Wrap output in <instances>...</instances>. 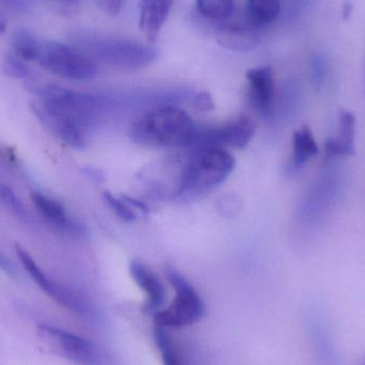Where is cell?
<instances>
[{"label": "cell", "mask_w": 365, "mask_h": 365, "mask_svg": "<svg viewBox=\"0 0 365 365\" xmlns=\"http://www.w3.org/2000/svg\"><path fill=\"white\" fill-rule=\"evenodd\" d=\"M197 128L192 118L178 106L162 105L136 120L130 128V138L141 147H192Z\"/></svg>", "instance_id": "6da1fadb"}, {"label": "cell", "mask_w": 365, "mask_h": 365, "mask_svg": "<svg viewBox=\"0 0 365 365\" xmlns=\"http://www.w3.org/2000/svg\"><path fill=\"white\" fill-rule=\"evenodd\" d=\"M182 170L175 197L192 199L222 184L235 168L233 156L221 148H195Z\"/></svg>", "instance_id": "7a4b0ae2"}, {"label": "cell", "mask_w": 365, "mask_h": 365, "mask_svg": "<svg viewBox=\"0 0 365 365\" xmlns=\"http://www.w3.org/2000/svg\"><path fill=\"white\" fill-rule=\"evenodd\" d=\"M319 173V177L310 185L297 208V227L307 235H310L322 227L332 208L338 203L344 188L345 175L336 160Z\"/></svg>", "instance_id": "3957f363"}, {"label": "cell", "mask_w": 365, "mask_h": 365, "mask_svg": "<svg viewBox=\"0 0 365 365\" xmlns=\"http://www.w3.org/2000/svg\"><path fill=\"white\" fill-rule=\"evenodd\" d=\"M76 47L94 61L124 71H137L151 66L158 59L154 47L137 41L113 36L81 34Z\"/></svg>", "instance_id": "277c9868"}, {"label": "cell", "mask_w": 365, "mask_h": 365, "mask_svg": "<svg viewBox=\"0 0 365 365\" xmlns=\"http://www.w3.org/2000/svg\"><path fill=\"white\" fill-rule=\"evenodd\" d=\"M165 274L175 289L173 304L154 314L156 325L164 328H182L197 323L205 314V304L195 287L178 270L167 267Z\"/></svg>", "instance_id": "5b68a950"}, {"label": "cell", "mask_w": 365, "mask_h": 365, "mask_svg": "<svg viewBox=\"0 0 365 365\" xmlns=\"http://www.w3.org/2000/svg\"><path fill=\"white\" fill-rule=\"evenodd\" d=\"M38 64L47 72L72 81H88L98 74V64L78 47L56 41L42 42Z\"/></svg>", "instance_id": "8992f818"}, {"label": "cell", "mask_w": 365, "mask_h": 365, "mask_svg": "<svg viewBox=\"0 0 365 365\" xmlns=\"http://www.w3.org/2000/svg\"><path fill=\"white\" fill-rule=\"evenodd\" d=\"M31 87L40 100L53 105L86 130L96 124L106 105V100L103 96L75 92L53 85H32Z\"/></svg>", "instance_id": "52a82bcc"}, {"label": "cell", "mask_w": 365, "mask_h": 365, "mask_svg": "<svg viewBox=\"0 0 365 365\" xmlns=\"http://www.w3.org/2000/svg\"><path fill=\"white\" fill-rule=\"evenodd\" d=\"M38 334L60 356L76 365H102L103 356L98 347L88 339L53 326L41 324Z\"/></svg>", "instance_id": "ba28073f"}, {"label": "cell", "mask_w": 365, "mask_h": 365, "mask_svg": "<svg viewBox=\"0 0 365 365\" xmlns=\"http://www.w3.org/2000/svg\"><path fill=\"white\" fill-rule=\"evenodd\" d=\"M255 124L247 115H240L222 125L199 126L192 147L244 149L255 136Z\"/></svg>", "instance_id": "9c48e42d"}, {"label": "cell", "mask_w": 365, "mask_h": 365, "mask_svg": "<svg viewBox=\"0 0 365 365\" xmlns=\"http://www.w3.org/2000/svg\"><path fill=\"white\" fill-rule=\"evenodd\" d=\"M31 109L41 124L56 138L73 149L87 147V130L59 109L40 98L32 102Z\"/></svg>", "instance_id": "30bf717a"}, {"label": "cell", "mask_w": 365, "mask_h": 365, "mask_svg": "<svg viewBox=\"0 0 365 365\" xmlns=\"http://www.w3.org/2000/svg\"><path fill=\"white\" fill-rule=\"evenodd\" d=\"M248 100L251 106L263 117H270L274 113L276 85L274 72L267 66L255 68L247 73Z\"/></svg>", "instance_id": "8fae6325"}, {"label": "cell", "mask_w": 365, "mask_h": 365, "mask_svg": "<svg viewBox=\"0 0 365 365\" xmlns=\"http://www.w3.org/2000/svg\"><path fill=\"white\" fill-rule=\"evenodd\" d=\"M259 28L245 21H227L219 24L216 29V38L223 48L238 53H247L257 48L259 44Z\"/></svg>", "instance_id": "7c38bea8"}, {"label": "cell", "mask_w": 365, "mask_h": 365, "mask_svg": "<svg viewBox=\"0 0 365 365\" xmlns=\"http://www.w3.org/2000/svg\"><path fill=\"white\" fill-rule=\"evenodd\" d=\"M130 276L147 296L143 312L155 314L166 302V289L160 279L145 264L134 259L130 264Z\"/></svg>", "instance_id": "4fadbf2b"}, {"label": "cell", "mask_w": 365, "mask_h": 365, "mask_svg": "<svg viewBox=\"0 0 365 365\" xmlns=\"http://www.w3.org/2000/svg\"><path fill=\"white\" fill-rule=\"evenodd\" d=\"M173 4L175 0H140L139 27L150 42L158 40Z\"/></svg>", "instance_id": "5bb4252c"}, {"label": "cell", "mask_w": 365, "mask_h": 365, "mask_svg": "<svg viewBox=\"0 0 365 365\" xmlns=\"http://www.w3.org/2000/svg\"><path fill=\"white\" fill-rule=\"evenodd\" d=\"M356 119L349 111H342L339 117L338 134L326 143L328 160H338L355 153Z\"/></svg>", "instance_id": "9a60e30c"}, {"label": "cell", "mask_w": 365, "mask_h": 365, "mask_svg": "<svg viewBox=\"0 0 365 365\" xmlns=\"http://www.w3.org/2000/svg\"><path fill=\"white\" fill-rule=\"evenodd\" d=\"M30 197H31L32 203L36 206L38 212L51 225H56L64 231L70 232V233L83 234L85 232L83 225L75 222L68 216L66 208L61 202L47 197L38 191L31 192Z\"/></svg>", "instance_id": "2e32d148"}, {"label": "cell", "mask_w": 365, "mask_h": 365, "mask_svg": "<svg viewBox=\"0 0 365 365\" xmlns=\"http://www.w3.org/2000/svg\"><path fill=\"white\" fill-rule=\"evenodd\" d=\"M319 153L317 141L308 126L296 130L293 136V150L287 165L289 175L299 173Z\"/></svg>", "instance_id": "e0dca14e"}, {"label": "cell", "mask_w": 365, "mask_h": 365, "mask_svg": "<svg viewBox=\"0 0 365 365\" xmlns=\"http://www.w3.org/2000/svg\"><path fill=\"white\" fill-rule=\"evenodd\" d=\"M281 0H246V17L249 23L262 29L278 19Z\"/></svg>", "instance_id": "ac0fdd59"}, {"label": "cell", "mask_w": 365, "mask_h": 365, "mask_svg": "<svg viewBox=\"0 0 365 365\" xmlns=\"http://www.w3.org/2000/svg\"><path fill=\"white\" fill-rule=\"evenodd\" d=\"M12 53L24 61H38L42 42L31 31L17 29L10 38Z\"/></svg>", "instance_id": "d6986e66"}, {"label": "cell", "mask_w": 365, "mask_h": 365, "mask_svg": "<svg viewBox=\"0 0 365 365\" xmlns=\"http://www.w3.org/2000/svg\"><path fill=\"white\" fill-rule=\"evenodd\" d=\"M195 6L203 19L220 24L233 14L235 0H195Z\"/></svg>", "instance_id": "ffe728a7"}, {"label": "cell", "mask_w": 365, "mask_h": 365, "mask_svg": "<svg viewBox=\"0 0 365 365\" xmlns=\"http://www.w3.org/2000/svg\"><path fill=\"white\" fill-rule=\"evenodd\" d=\"M154 341L156 347L162 356V361L164 365H184L181 354L173 343L170 334L167 332L166 328L162 326H155L154 328Z\"/></svg>", "instance_id": "44dd1931"}, {"label": "cell", "mask_w": 365, "mask_h": 365, "mask_svg": "<svg viewBox=\"0 0 365 365\" xmlns=\"http://www.w3.org/2000/svg\"><path fill=\"white\" fill-rule=\"evenodd\" d=\"M1 71L6 76L14 79H28L31 75L24 60L13 53H6L2 58Z\"/></svg>", "instance_id": "7402d4cb"}, {"label": "cell", "mask_w": 365, "mask_h": 365, "mask_svg": "<svg viewBox=\"0 0 365 365\" xmlns=\"http://www.w3.org/2000/svg\"><path fill=\"white\" fill-rule=\"evenodd\" d=\"M106 205L117 215L118 218L121 219L124 222H132L136 219L137 215L134 208L121 197H115L110 191H105L103 193Z\"/></svg>", "instance_id": "603a6c76"}, {"label": "cell", "mask_w": 365, "mask_h": 365, "mask_svg": "<svg viewBox=\"0 0 365 365\" xmlns=\"http://www.w3.org/2000/svg\"><path fill=\"white\" fill-rule=\"evenodd\" d=\"M0 200L4 205L8 206L15 215L21 218H27V210L24 207L19 197L13 192L12 189L6 185H0Z\"/></svg>", "instance_id": "cb8c5ba5"}, {"label": "cell", "mask_w": 365, "mask_h": 365, "mask_svg": "<svg viewBox=\"0 0 365 365\" xmlns=\"http://www.w3.org/2000/svg\"><path fill=\"white\" fill-rule=\"evenodd\" d=\"M192 104L199 110L208 111L214 109V103L210 94L206 92H197L192 96Z\"/></svg>", "instance_id": "d4e9b609"}, {"label": "cell", "mask_w": 365, "mask_h": 365, "mask_svg": "<svg viewBox=\"0 0 365 365\" xmlns=\"http://www.w3.org/2000/svg\"><path fill=\"white\" fill-rule=\"evenodd\" d=\"M30 0H0V6L9 8L11 10H24L29 6Z\"/></svg>", "instance_id": "484cf974"}, {"label": "cell", "mask_w": 365, "mask_h": 365, "mask_svg": "<svg viewBox=\"0 0 365 365\" xmlns=\"http://www.w3.org/2000/svg\"><path fill=\"white\" fill-rule=\"evenodd\" d=\"M122 199L125 200L133 208H136V210H140L143 214H147L149 212V207L143 203L140 200L135 199V197H128V195H122Z\"/></svg>", "instance_id": "4316f807"}, {"label": "cell", "mask_w": 365, "mask_h": 365, "mask_svg": "<svg viewBox=\"0 0 365 365\" xmlns=\"http://www.w3.org/2000/svg\"><path fill=\"white\" fill-rule=\"evenodd\" d=\"M0 269L4 270L8 274H14V267H13L11 262L1 255H0Z\"/></svg>", "instance_id": "83f0119b"}, {"label": "cell", "mask_w": 365, "mask_h": 365, "mask_svg": "<svg viewBox=\"0 0 365 365\" xmlns=\"http://www.w3.org/2000/svg\"><path fill=\"white\" fill-rule=\"evenodd\" d=\"M83 171L87 177L93 180V181L100 182L102 180V175H100V173L96 169L85 168Z\"/></svg>", "instance_id": "f1b7e54d"}, {"label": "cell", "mask_w": 365, "mask_h": 365, "mask_svg": "<svg viewBox=\"0 0 365 365\" xmlns=\"http://www.w3.org/2000/svg\"><path fill=\"white\" fill-rule=\"evenodd\" d=\"M6 25H8V21H6V14H4V10L0 9V36L6 34Z\"/></svg>", "instance_id": "f546056e"}, {"label": "cell", "mask_w": 365, "mask_h": 365, "mask_svg": "<svg viewBox=\"0 0 365 365\" xmlns=\"http://www.w3.org/2000/svg\"><path fill=\"white\" fill-rule=\"evenodd\" d=\"M60 1L72 2L75 1V0H60Z\"/></svg>", "instance_id": "4dcf8cb0"}, {"label": "cell", "mask_w": 365, "mask_h": 365, "mask_svg": "<svg viewBox=\"0 0 365 365\" xmlns=\"http://www.w3.org/2000/svg\"><path fill=\"white\" fill-rule=\"evenodd\" d=\"M361 365H365V361L364 362V364H362Z\"/></svg>", "instance_id": "1f68e13d"}]
</instances>
